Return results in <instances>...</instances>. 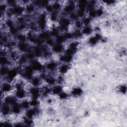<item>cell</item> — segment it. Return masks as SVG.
<instances>
[{"label":"cell","mask_w":127,"mask_h":127,"mask_svg":"<svg viewBox=\"0 0 127 127\" xmlns=\"http://www.w3.org/2000/svg\"><path fill=\"white\" fill-rule=\"evenodd\" d=\"M47 23V15L45 13H43L39 15L37 19V27L42 31H44L46 27Z\"/></svg>","instance_id":"1"},{"label":"cell","mask_w":127,"mask_h":127,"mask_svg":"<svg viewBox=\"0 0 127 127\" xmlns=\"http://www.w3.org/2000/svg\"><path fill=\"white\" fill-rule=\"evenodd\" d=\"M12 15L17 16H21L25 11V7L19 4H16L15 6L11 7L9 10Z\"/></svg>","instance_id":"2"},{"label":"cell","mask_w":127,"mask_h":127,"mask_svg":"<svg viewBox=\"0 0 127 127\" xmlns=\"http://www.w3.org/2000/svg\"><path fill=\"white\" fill-rule=\"evenodd\" d=\"M30 65L35 71H41L44 69V66L42 64H41L37 60H33L30 61Z\"/></svg>","instance_id":"3"},{"label":"cell","mask_w":127,"mask_h":127,"mask_svg":"<svg viewBox=\"0 0 127 127\" xmlns=\"http://www.w3.org/2000/svg\"><path fill=\"white\" fill-rule=\"evenodd\" d=\"M18 72L19 70L16 68L9 69L7 75L5 76L6 79H7L8 81H11L12 80L14 79L17 75L18 74Z\"/></svg>","instance_id":"4"},{"label":"cell","mask_w":127,"mask_h":127,"mask_svg":"<svg viewBox=\"0 0 127 127\" xmlns=\"http://www.w3.org/2000/svg\"><path fill=\"white\" fill-rule=\"evenodd\" d=\"M29 93L31 95L32 98L38 99L41 94V90L39 87L32 86L29 89Z\"/></svg>","instance_id":"5"},{"label":"cell","mask_w":127,"mask_h":127,"mask_svg":"<svg viewBox=\"0 0 127 127\" xmlns=\"http://www.w3.org/2000/svg\"><path fill=\"white\" fill-rule=\"evenodd\" d=\"M11 106L3 103L1 105V114L3 116H8L10 113L11 112Z\"/></svg>","instance_id":"6"},{"label":"cell","mask_w":127,"mask_h":127,"mask_svg":"<svg viewBox=\"0 0 127 127\" xmlns=\"http://www.w3.org/2000/svg\"><path fill=\"white\" fill-rule=\"evenodd\" d=\"M75 7L76 4H75V3L73 1H70L65 5L64 8V10L65 13L69 14L72 12H74Z\"/></svg>","instance_id":"7"},{"label":"cell","mask_w":127,"mask_h":127,"mask_svg":"<svg viewBox=\"0 0 127 127\" xmlns=\"http://www.w3.org/2000/svg\"><path fill=\"white\" fill-rule=\"evenodd\" d=\"M17 98L15 96H7L4 98L3 103L10 105L11 106L17 103Z\"/></svg>","instance_id":"8"},{"label":"cell","mask_w":127,"mask_h":127,"mask_svg":"<svg viewBox=\"0 0 127 127\" xmlns=\"http://www.w3.org/2000/svg\"><path fill=\"white\" fill-rule=\"evenodd\" d=\"M15 96L17 99L23 100L26 96V92L23 88L17 89L15 91Z\"/></svg>","instance_id":"9"},{"label":"cell","mask_w":127,"mask_h":127,"mask_svg":"<svg viewBox=\"0 0 127 127\" xmlns=\"http://www.w3.org/2000/svg\"><path fill=\"white\" fill-rule=\"evenodd\" d=\"M12 89V86L11 83L8 81L4 82L1 86V91L3 93H7L11 91Z\"/></svg>","instance_id":"10"},{"label":"cell","mask_w":127,"mask_h":127,"mask_svg":"<svg viewBox=\"0 0 127 127\" xmlns=\"http://www.w3.org/2000/svg\"><path fill=\"white\" fill-rule=\"evenodd\" d=\"M17 47L18 50L23 53H26L28 50L30 49L28 44H27L26 42H18L17 44Z\"/></svg>","instance_id":"11"},{"label":"cell","mask_w":127,"mask_h":127,"mask_svg":"<svg viewBox=\"0 0 127 127\" xmlns=\"http://www.w3.org/2000/svg\"><path fill=\"white\" fill-rule=\"evenodd\" d=\"M52 51L55 53L59 54L62 53L64 50V47L63 44L55 43L52 47Z\"/></svg>","instance_id":"12"},{"label":"cell","mask_w":127,"mask_h":127,"mask_svg":"<svg viewBox=\"0 0 127 127\" xmlns=\"http://www.w3.org/2000/svg\"><path fill=\"white\" fill-rule=\"evenodd\" d=\"M63 91V87L61 84L55 85L52 87L51 93L54 95H59Z\"/></svg>","instance_id":"13"},{"label":"cell","mask_w":127,"mask_h":127,"mask_svg":"<svg viewBox=\"0 0 127 127\" xmlns=\"http://www.w3.org/2000/svg\"><path fill=\"white\" fill-rule=\"evenodd\" d=\"M73 56L72 55H69L67 54H64V55H62L60 58V60L64 62L65 64H69L70 63L72 60H73Z\"/></svg>","instance_id":"14"},{"label":"cell","mask_w":127,"mask_h":127,"mask_svg":"<svg viewBox=\"0 0 127 127\" xmlns=\"http://www.w3.org/2000/svg\"><path fill=\"white\" fill-rule=\"evenodd\" d=\"M32 51L35 55V56L36 58H40L43 56V51L42 50V48L41 46H35L33 49Z\"/></svg>","instance_id":"15"},{"label":"cell","mask_w":127,"mask_h":127,"mask_svg":"<svg viewBox=\"0 0 127 127\" xmlns=\"http://www.w3.org/2000/svg\"><path fill=\"white\" fill-rule=\"evenodd\" d=\"M22 109L20 104H18V103L11 106V112L15 115L19 114L21 113Z\"/></svg>","instance_id":"16"},{"label":"cell","mask_w":127,"mask_h":127,"mask_svg":"<svg viewBox=\"0 0 127 127\" xmlns=\"http://www.w3.org/2000/svg\"><path fill=\"white\" fill-rule=\"evenodd\" d=\"M46 82L49 86H54L57 83V79L52 76H47L45 79Z\"/></svg>","instance_id":"17"},{"label":"cell","mask_w":127,"mask_h":127,"mask_svg":"<svg viewBox=\"0 0 127 127\" xmlns=\"http://www.w3.org/2000/svg\"><path fill=\"white\" fill-rule=\"evenodd\" d=\"M41 80H42V79L40 78V76L39 77L35 76V77H33L30 81H31V84L32 85V86L39 87V86L41 84Z\"/></svg>","instance_id":"18"},{"label":"cell","mask_w":127,"mask_h":127,"mask_svg":"<svg viewBox=\"0 0 127 127\" xmlns=\"http://www.w3.org/2000/svg\"><path fill=\"white\" fill-rule=\"evenodd\" d=\"M35 9V5L33 3H28L25 7V11L28 14L32 13Z\"/></svg>","instance_id":"19"},{"label":"cell","mask_w":127,"mask_h":127,"mask_svg":"<svg viewBox=\"0 0 127 127\" xmlns=\"http://www.w3.org/2000/svg\"><path fill=\"white\" fill-rule=\"evenodd\" d=\"M57 67V64L54 61H51L48 63L46 65V68L51 71H53L56 69Z\"/></svg>","instance_id":"20"},{"label":"cell","mask_w":127,"mask_h":127,"mask_svg":"<svg viewBox=\"0 0 127 127\" xmlns=\"http://www.w3.org/2000/svg\"><path fill=\"white\" fill-rule=\"evenodd\" d=\"M10 60L7 56H0V63L1 66H8L10 64Z\"/></svg>","instance_id":"21"},{"label":"cell","mask_w":127,"mask_h":127,"mask_svg":"<svg viewBox=\"0 0 127 127\" xmlns=\"http://www.w3.org/2000/svg\"><path fill=\"white\" fill-rule=\"evenodd\" d=\"M69 68V66L68 64H62L59 68V71L60 72V73L64 74H65V73H66L68 69Z\"/></svg>","instance_id":"22"},{"label":"cell","mask_w":127,"mask_h":127,"mask_svg":"<svg viewBox=\"0 0 127 127\" xmlns=\"http://www.w3.org/2000/svg\"><path fill=\"white\" fill-rule=\"evenodd\" d=\"M15 37L16 39L18 41V42H25L27 40L26 35L22 33H18Z\"/></svg>","instance_id":"23"},{"label":"cell","mask_w":127,"mask_h":127,"mask_svg":"<svg viewBox=\"0 0 127 127\" xmlns=\"http://www.w3.org/2000/svg\"><path fill=\"white\" fill-rule=\"evenodd\" d=\"M51 37L50 32H49L48 31H42L38 35V37L41 39L44 40V41L48 39V38H50Z\"/></svg>","instance_id":"24"},{"label":"cell","mask_w":127,"mask_h":127,"mask_svg":"<svg viewBox=\"0 0 127 127\" xmlns=\"http://www.w3.org/2000/svg\"><path fill=\"white\" fill-rule=\"evenodd\" d=\"M81 33L82 35H88L91 34L92 32V28L89 26H84L82 30H81Z\"/></svg>","instance_id":"25"},{"label":"cell","mask_w":127,"mask_h":127,"mask_svg":"<svg viewBox=\"0 0 127 127\" xmlns=\"http://www.w3.org/2000/svg\"><path fill=\"white\" fill-rule=\"evenodd\" d=\"M82 90L80 87H75L71 91V94L74 96H79L82 94Z\"/></svg>","instance_id":"26"},{"label":"cell","mask_w":127,"mask_h":127,"mask_svg":"<svg viewBox=\"0 0 127 127\" xmlns=\"http://www.w3.org/2000/svg\"><path fill=\"white\" fill-rule=\"evenodd\" d=\"M20 105L22 109H24V110H26L30 108L29 101H28L26 99H25L22 100L21 102L20 103Z\"/></svg>","instance_id":"27"},{"label":"cell","mask_w":127,"mask_h":127,"mask_svg":"<svg viewBox=\"0 0 127 127\" xmlns=\"http://www.w3.org/2000/svg\"><path fill=\"white\" fill-rule=\"evenodd\" d=\"M10 68L8 66H1L0 69V74L1 77H5Z\"/></svg>","instance_id":"28"},{"label":"cell","mask_w":127,"mask_h":127,"mask_svg":"<svg viewBox=\"0 0 127 127\" xmlns=\"http://www.w3.org/2000/svg\"><path fill=\"white\" fill-rule=\"evenodd\" d=\"M66 41V39H65L64 35H61L60 34L59 36H58L57 37L55 38V43L58 44H63L65 41Z\"/></svg>","instance_id":"29"},{"label":"cell","mask_w":127,"mask_h":127,"mask_svg":"<svg viewBox=\"0 0 127 127\" xmlns=\"http://www.w3.org/2000/svg\"><path fill=\"white\" fill-rule=\"evenodd\" d=\"M50 32V34L51 35V37H55V38L57 37L58 36H59L60 34V31L59 28H57V27H53L52 28V29H51Z\"/></svg>","instance_id":"30"},{"label":"cell","mask_w":127,"mask_h":127,"mask_svg":"<svg viewBox=\"0 0 127 127\" xmlns=\"http://www.w3.org/2000/svg\"><path fill=\"white\" fill-rule=\"evenodd\" d=\"M72 33V36H73V38H80V37H82V36L83 35L81 31H80V30L79 29H75Z\"/></svg>","instance_id":"31"},{"label":"cell","mask_w":127,"mask_h":127,"mask_svg":"<svg viewBox=\"0 0 127 127\" xmlns=\"http://www.w3.org/2000/svg\"><path fill=\"white\" fill-rule=\"evenodd\" d=\"M55 40H54V39L51 37L50 38H48L46 40H45V44L48 47H53L54 45L55 44Z\"/></svg>","instance_id":"32"},{"label":"cell","mask_w":127,"mask_h":127,"mask_svg":"<svg viewBox=\"0 0 127 127\" xmlns=\"http://www.w3.org/2000/svg\"><path fill=\"white\" fill-rule=\"evenodd\" d=\"M29 102H30V107H32V108L38 107L39 105V102L38 99L32 98L29 101Z\"/></svg>","instance_id":"33"},{"label":"cell","mask_w":127,"mask_h":127,"mask_svg":"<svg viewBox=\"0 0 127 127\" xmlns=\"http://www.w3.org/2000/svg\"><path fill=\"white\" fill-rule=\"evenodd\" d=\"M58 13L57 11H53L50 14V19L52 22H55L58 20Z\"/></svg>","instance_id":"34"},{"label":"cell","mask_w":127,"mask_h":127,"mask_svg":"<svg viewBox=\"0 0 127 127\" xmlns=\"http://www.w3.org/2000/svg\"><path fill=\"white\" fill-rule=\"evenodd\" d=\"M53 10L55 11H58L61 8L62 5L61 4L58 2V1H55L54 3H53V4H51Z\"/></svg>","instance_id":"35"},{"label":"cell","mask_w":127,"mask_h":127,"mask_svg":"<svg viewBox=\"0 0 127 127\" xmlns=\"http://www.w3.org/2000/svg\"><path fill=\"white\" fill-rule=\"evenodd\" d=\"M74 27L76 29H79L80 30L82 26H83V24L81 20H80L79 19H77L75 21H74Z\"/></svg>","instance_id":"36"},{"label":"cell","mask_w":127,"mask_h":127,"mask_svg":"<svg viewBox=\"0 0 127 127\" xmlns=\"http://www.w3.org/2000/svg\"><path fill=\"white\" fill-rule=\"evenodd\" d=\"M91 19H91L89 17L86 16L82 18V20H81V21L84 26H88L91 23Z\"/></svg>","instance_id":"37"},{"label":"cell","mask_w":127,"mask_h":127,"mask_svg":"<svg viewBox=\"0 0 127 127\" xmlns=\"http://www.w3.org/2000/svg\"><path fill=\"white\" fill-rule=\"evenodd\" d=\"M98 42V40L96 38L95 36L90 37L88 39V43L92 46L95 45Z\"/></svg>","instance_id":"38"},{"label":"cell","mask_w":127,"mask_h":127,"mask_svg":"<svg viewBox=\"0 0 127 127\" xmlns=\"http://www.w3.org/2000/svg\"><path fill=\"white\" fill-rule=\"evenodd\" d=\"M4 23H5L6 27L8 28V29L15 25L13 21L11 19H10V18H8L7 20H6Z\"/></svg>","instance_id":"39"},{"label":"cell","mask_w":127,"mask_h":127,"mask_svg":"<svg viewBox=\"0 0 127 127\" xmlns=\"http://www.w3.org/2000/svg\"><path fill=\"white\" fill-rule=\"evenodd\" d=\"M68 18L71 20V21H75L76 20H77L78 18L77 17V15L76 14V12H72L70 13L69 14V17Z\"/></svg>","instance_id":"40"},{"label":"cell","mask_w":127,"mask_h":127,"mask_svg":"<svg viewBox=\"0 0 127 127\" xmlns=\"http://www.w3.org/2000/svg\"><path fill=\"white\" fill-rule=\"evenodd\" d=\"M33 121L31 119H29L26 117H25V118L23 120V124L27 126H31L33 124Z\"/></svg>","instance_id":"41"},{"label":"cell","mask_w":127,"mask_h":127,"mask_svg":"<svg viewBox=\"0 0 127 127\" xmlns=\"http://www.w3.org/2000/svg\"><path fill=\"white\" fill-rule=\"evenodd\" d=\"M59 98L61 100H65L68 97V95L67 93H66L64 91H62L59 95H58Z\"/></svg>","instance_id":"42"},{"label":"cell","mask_w":127,"mask_h":127,"mask_svg":"<svg viewBox=\"0 0 127 127\" xmlns=\"http://www.w3.org/2000/svg\"><path fill=\"white\" fill-rule=\"evenodd\" d=\"M88 12V17H89L91 19L94 18L96 17V9H94L89 10Z\"/></svg>","instance_id":"43"},{"label":"cell","mask_w":127,"mask_h":127,"mask_svg":"<svg viewBox=\"0 0 127 127\" xmlns=\"http://www.w3.org/2000/svg\"><path fill=\"white\" fill-rule=\"evenodd\" d=\"M7 3H1L0 5V12L4 13L7 10Z\"/></svg>","instance_id":"44"},{"label":"cell","mask_w":127,"mask_h":127,"mask_svg":"<svg viewBox=\"0 0 127 127\" xmlns=\"http://www.w3.org/2000/svg\"><path fill=\"white\" fill-rule=\"evenodd\" d=\"M65 39H66V40H70L72 38H73V36H72V34L71 32H66L65 33H64V34H63Z\"/></svg>","instance_id":"45"},{"label":"cell","mask_w":127,"mask_h":127,"mask_svg":"<svg viewBox=\"0 0 127 127\" xmlns=\"http://www.w3.org/2000/svg\"><path fill=\"white\" fill-rule=\"evenodd\" d=\"M96 16H98V17L102 16L104 14V10L101 7H99L97 9H96Z\"/></svg>","instance_id":"46"},{"label":"cell","mask_w":127,"mask_h":127,"mask_svg":"<svg viewBox=\"0 0 127 127\" xmlns=\"http://www.w3.org/2000/svg\"><path fill=\"white\" fill-rule=\"evenodd\" d=\"M119 90L121 93L123 94H126L127 91V86L125 85H122L119 87Z\"/></svg>","instance_id":"47"},{"label":"cell","mask_w":127,"mask_h":127,"mask_svg":"<svg viewBox=\"0 0 127 127\" xmlns=\"http://www.w3.org/2000/svg\"><path fill=\"white\" fill-rule=\"evenodd\" d=\"M94 36L98 40V41L99 40H101L102 39V38H102V36L100 33H96Z\"/></svg>","instance_id":"48"},{"label":"cell","mask_w":127,"mask_h":127,"mask_svg":"<svg viewBox=\"0 0 127 127\" xmlns=\"http://www.w3.org/2000/svg\"><path fill=\"white\" fill-rule=\"evenodd\" d=\"M107 4H108V5H111V4H114L115 2V1H114V0H107V1H104Z\"/></svg>","instance_id":"49"},{"label":"cell","mask_w":127,"mask_h":127,"mask_svg":"<svg viewBox=\"0 0 127 127\" xmlns=\"http://www.w3.org/2000/svg\"><path fill=\"white\" fill-rule=\"evenodd\" d=\"M24 125V124H23L22 123H19V122H18V123H15V125H14V126H16V127H22Z\"/></svg>","instance_id":"50"}]
</instances>
